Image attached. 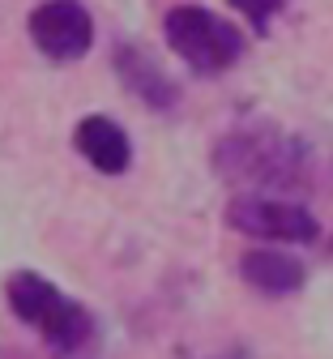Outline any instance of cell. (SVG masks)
I'll return each mask as SVG.
<instances>
[{
    "mask_svg": "<svg viewBox=\"0 0 333 359\" xmlns=\"http://www.w3.org/2000/svg\"><path fill=\"white\" fill-rule=\"evenodd\" d=\"M5 295H9V308L18 312V321L34 325L56 355H73L94 338L90 312L77 299H69L60 287H52L43 274H34V269H18L5 283Z\"/></svg>",
    "mask_w": 333,
    "mask_h": 359,
    "instance_id": "1",
    "label": "cell"
},
{
    "mask_svg": "<svg viewBox=\"0 0 333 359\" xmlns=\"http://www.w3.org/2000/svg\"><path fill=\"white\" fill-rule=\"evenodd\" d=\"M214 167L226 180H252V184H278L291 189L304 175V150L295 137H278L269 124H252L222 137Z\"/></svg>",
    "mask_w": 333,
    "mask_h": 359,
    "instance_id": "2",
    "label": "cell"
},
{
    "mask_svg": "<svg viewBox=\"0 0 333 359\" xmlns=\"http://www.w3.org/2000/svg\"><path fill=\"white\" fill-rule=\"evenodd\" d=\"M163 30H167L171 52L193 73H205V77L231 69L244 56V34L235 30L226 18H218V13H210L201 5H175L167 13Z\"/></svg>",
    "mask_w": 333,
    "mask_h": 359,
    "instance_id": "3",
    "label": "cell"
},
{
    "mask_svg": "<svg viewBox=\"0 0 333 359\" xmlns=\"http://www.w3.org/2000/svg\"><path fill=\"white\" fill-rule=\"evenodd\" d=\"M226 222L252 240H282V244H312L320 236V222L312 218V210L265 193L226 201Z\"/></svg>",
    "mask_w": 333,
    "mask_h": 359,
    "instance_id": "4",
    "label": "cell"
},
{
    "mask_svg": "<svg viewBox=\"0 0 333 359\" xmlns=\"http://www.w3.org/2000/svg\"><path fill=\"white\" fill-rule=\"evenodd\" d=\"M30 39L47 60H81L94 43V22L81 0H43L30 13Z\"/></svg>",
    "mask_w": 333,
    "mask_h": 359,
    "instance_id": "5",
    "label": "cell"
},
{
    "mask_svg": "<svg viewBox=\"0 0 333 359\" xmlns=\"http://www.w3.org/2000/svg\"><path fill=\"white\" fill-rule=\"evenodd\" d=\"M73 142H77V154L94 167V171H103V175H120L128 171L132 163V146H128V133L107 120V116H86L73 133Z\"/></svg>",
    "mask_w": 333,
    "mask_h": 359,
    "instance_id": "6",
    "label": "cell"
},
{
    "mask_svg": "<svg viewBox=\"0 0 333 359\" xmlns=\"http://www.w3.org/2000/svg\"><path fill=\"white\" fill-rule=\"evenodd\" d=\"M116 69H120V81H124L146 107L167 111V107L179 103V86L150 60V52L132 48V43H128V48H116Z\"/></svg>",
    "mask_w": 333,
    "mask_h": 359,
    "instance_id": "7",
    "label": "cell"
},
{
    "mask_svg": "<svg viewBox=\"0 0 333 359\" xmlns=\"http://www.w3.org/2000/svg\"><path fill=\"white\" fill-rule=\"evenodd\" d=\"M240 278L261 291V295H295L304 287V265L291 252H278V248H248L240 261Z\"/></svg>",
    "mask_w": 333,
    "mask_h": 359,
    "instance_id": "8",
    "label": "cell"
},
{
    "mask_svg": "<svg viewBox=\"0 0 333 359\" xmlns=\"http://www.w3.org/2000/svg\"><path fill=\"white\" fill-rule=\"evenodd\" d=\"M287 5V0H231V9L235 13H244L248 18V26L257 30V34H265L269 30V22L278 18V9Z\"/></svg>",
    "mask_w": 333,
    "mask_h": 359,
    "instance_id": "9",
    "label": "cell"
}]
</instances>
